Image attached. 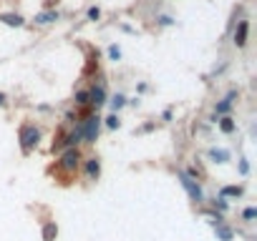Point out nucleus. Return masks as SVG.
Wrapping results in <instances>:
<instances>
[{"label":"nucleus","mask_w":257,"mask_h":241,"mask_svg":"<svg viewBox=\"0 0 257 241\" xmlns=\"http://www.w3.org/2000/svg\"><path fill=\"white\" fill-rule=\"evenodd\" d=\"M38 141H41V131L35 128V126L25 123L20 128V146H23V151H30L33 146H38Z\"/></svg>","instance_id":"f257e3e1"},{"label":"nucleus","mask_w":257,"mask_h":241,"mask_svg":"<svg viewBox=\"0 0 257 241\" xmlns=\"http://www.w3.org/2000/svg\"><path fill=\"white\" fill-rule=\"evenodd\" d=\"M81 128H84V138H86L88 143H93L96 136H98V128H101V118H98V116H91L88 120H84V123H81Z\"/></svg>","instance_id":"f03ea898"},{"label":"nucleus","mask_w":257,"mask_h":241,"mask_svg":"<svg viewBox=\"0 0 257 241\" xmlns=\"http://www.w3.org/2000/svg\"><path fill=\"white\" fill-rule=\"evenodd\" d=\"M179 181H181V186L187 188V193H189L192 201H202V188H199V183H197L192 176H187V174L179 171Z\"/></svg>","instance_id":"7ed1b4c3"},{"label":"nucleus","mask_w":257,"mask_h":241,"mask_svg":"<svg viewBox=\"0 0 257 241\" xmlns=\"http://www.w3.org/2000/svg\"><path fill=\"white\" fill-rule=\"evenodd\" d=\"M79 161H81L79 148H68V151L61 156V166H63L66 171H76V169H79Z\"/></svg>","instance_id":"20e7f679"},{"label":"nucleus","mask_w":257,"mask_h":241,"mask_svg":"<svg viewBox=\"0 0 257 241\" xmlns=\"http://www.w3.org/2000/svg\"><path fill=\"white\" fill-rule=\"evenodd\" d=\"M247 30H250V23H247V20H242V23H240V28H237V33H235V43H237L240 48L247 43Z\"/></svg>","instance_id":"39448f33"},{"label":"nucleus","mask_w":257,"mask_h":241,"mask_svg":"<svg viewBox=\"0 0 257 241\" xmlns=\"http://www.w3.org/2000/svg\"><path fill=\"white\" fill-rule=\"evenodd\" d=\"M88 98H91L88 103H93L96 108H98V106H103V98H106V93H103V86H96V88L91 91V96H88Z\"/></svg>","instance_id":"423d86ee"},{"label":"nucleus","mask_w":257,"mask_h":241,"mask_svg":"<svg viewBox=\"0 0 257 241\" xmlns=\"http://www.w3.org/2000/svg\"><path fill=\"white\" fill-rule=\"evenodd\" d=\"M209 158L217 161V164H225V161H230V151H225V148H212V151H209Z\"/></svg>","instance_id":"0eeeda50"},{"label":"nucleus","mask_w":257,"mask_h":241,"mask_svg":"<svg viewBox=\"0 0 257 241\" xmlns=\"http://www.w3.org/2000/svg\"><path fill=\"white\" fill-rule=\"evenodd\" d=\"M237 98V93L232 91V93H227L225 98H222V103H217V113H227L230 108H232V101Z\"/></svg>","instance_id":"6e6552de"},{"label":"nucleus","mask_w":257,"mask_h":241,"mask_svg":"<svg viewBox=\"0 0 257 241\" xmlns=\"http://www.w3.org/2000/svg\"><path fill=\"white\" fill-rule=\"evenodd\" d=\"M86 174H88V179H98V174H101V164H98V158H91V161H88Z\"/></svg>","instance_id":"1a4fd4ad"},{"label":"nucleus","mask_w":257,"mask_h":241,"mask_svg":"<svg viewBox=\"0 0 257 241\" xmlns=\"http://www.w3.org/2000/svg\"><path fill=\"white\" fill-rule=\"evenodd\" d=\"M53 20H58V13L56 10H51V13H41V15H35V23H53Z\"/></svg>","instance_id":"9d476101"},{"label":"nucleus","mask_w":257,"mask_h":241,"mask_svg":"<svg viewBox=\"0 0 257 241\" xmlns=\"http://www.w3.org/2000/svg\"><path fill=\"white\" fill-rule=\"evenodd\" d=\"M0 20H3L5 25H15V28L23 25V18H20V15H0Z\"/></svg>","instance_id":"9b49d317"},{"label":"nucleus","mask_w":257,"mask_h":241,"mask_svg":"<svg viewBox=\"0 0 257 241\" xmlns=\"http://www.w3.org/2000/svg\"><path fill=\"white\" fill-rule=\"evenodd\" d=\"M219 193H222V198L225 196H242V186H225Z\"/></svg>","instance_id":"f8f14e48"},{"label":"nucleus","mask_w":257,"mask_h":241,"mask_svg":"<svg viewBox=\"0 0 257 241\" xmlns=\"http://www.w3.org/2000/svg\"><path fill=\"white\" fill-rule=\"evenodd\" d=\"M56 224H46V229H43V241H51L53 236H56Z\"/></svg>","instance_id":"ddd939ff"},{"label":"nucleus","mask_w":257,"mask_h":241,"mask_svg":"<svg viewBox=\"0 0 257 241\" xmlns=\"http://www.w3.org/2000/svg\"><path fill=\"white\" fill-rule=\"evenodd\" d=\"M106 126H108V128H119V126H121V120H119V116H116V113H111V116L106 118Z\"/></svg>","instance_id":"4468645a"},{"label":"nucleus","mask_w":257,"mask_h":241,"mask_svg":"<svg viewBox=\"0 0 257 241\" xmlns=\"http://www.w3.org/2000/svg\"><path fill=\"white\" fill-rule=\"evenodd\" d=\"M219 128H222L225 133H232V131H235V123H232V118H222V123H219Z\"/></svg>","instance_id":"2eb2a0df"},{"label":"nucleus","mask_w":257,"mask_h":241,"mask_svg":"<svg viewBox=\"0 0 257 241\" xmlns=\"http://www.w3.org/2000/svg\"><path fill=\"white\" fill-rule=\"evenodd\" d=\"M217 236L222 239V241H230V239H232V231H230V229H222V226H217Z\"/></svg>","instance_id":"dca6fc26"},{"label":"nucleus","mask_w":257,"mask_h":241,"mask_svg":"<svg viewBox=\"0 0 257 241\" xmlns=\"http://www.w3.org/2000/svg\"><path fill=\"white\" fill-rule=\"evenodd\" d=\"M124 103H126V98H124V96H121V93H116V98H114V101H111V108H114V113H116V111H119V108H121V106H124Z\"/></svg>","instance_id":"f3484780"},{"label":"nucleus","mask_w":257,"mask_h":241,"mask_svg":"<svg viewBox=\"0 0 257 241\" xmlns=\"http://www.w3.org/2000/svg\"><path fill=\"white\" fill-rule=\"evenodd\" d=\"M108 58H111V60H119V58H121V51H119L116 46H111V48H108Z\"/></svg>","instance_id":"a211bd4d"},{"label":"nucleus","mask_w":257,"mask_h":241,"mask_svg":"<svg viewBox=\"0 0 257 241\" xmlns=\"http://www.w3.org/2000/svg\"><path fill=\"white\" fill-rule=\"evenodd\" d=\"M76 103H81V106L88 103V93H86V91H79V93H76Z\"/></svg>","instance_id":"6ab92c4d"},{"label":"nucleus","mask_w":257,"mask_h":241,"mask_svg":"<svg viewBox=\"0 0 257 241\" xmlns=\"http://www.w3.org/2000/svg\"><path fill=\"white\" fill-rule=\"evenodd\" d=\"M98 18H101V10H98V8H91V10H88V20H98Z\"/></svg>","instance_id":"aec40b11"},{"label":"nucleus","mask_w":257,"mask_h":241,"mask_svg":"<svg viewBox=\"0 0 257 241\" xmlns=\"http://www.w3.org/2000/svg\"><path fill=\"white\" fill-rule=\"evenodd\" d=\"M242 216H245L247 221H252V219L257 216V209H245V214H242Z\"/></svg>","instance_id":"412c9836"},{"label":"nucleus","mask_w":257,"mask_h":241,"mask_svg":"<svg viewBox=\"0 0 257 241\" xmlns=\"http://www.w3.org/2000/svg\"><path fill=\"white\" fill-rule=\"evenodd\" d=\"M214 206H219V209H222V211L227 209V204H225V198H219V201H214Z\"/></svg>","instance_id":"4be33fe9"},{"label":"nucleus","mask_w":257,"mask_h":241,"mask_svg":"<svg viewBox=\"0 0 257 241\" xmlns=\"http://www.w3.org/2000/svg\"><path fill=\"white\" fill-rule=\"evenodd\" d=\"M3 103H5V96H3V93H0V106H3Z\"/></svg>","instance_id":"5701e85b"}]
</instances>
